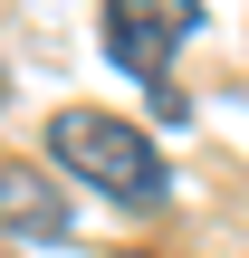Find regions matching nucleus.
Returning a JSON list of instances; mask_svg holds the SVG:
<instances>
[{"label":"nucleus","mask_w":249,"mask_h":258,"mask_svg":"<svg viewBox=\"0 0 249 258\" xmlns=\"http://www.w3.org/2000/svg\"><path fill=\"white\" fill-rule=\"evenodd\" d=\"M0 220L29 230V239H67V201H58L29 163H0Z\"/></svg>","instance_id":"nucleus-3"},{"label":"nucleus","mask_w":249,"mask_h":258,"mask_svg":"<svg viewBox=\"0 0 249 258\" xmlns=\"http://www.w3.org/2000/svg\"><path fill=\"white\" fill-rule=\"evenodd\" d=\"M0 86H10V77H0Z\"/></svg>","instance_id":"nucleus-4"},{"label":"nucleus","mask_w":249,"mask_h":258,"mask_svg":"<svg viewBox=\"0 0 249 258\" xmlns=\"http://www.w3.org/2000/svg\"><path fill=\"white\" fill-rule=\"evenodd\" d=\"M48 163H58L67 182L106 191V201H163V191H173L163 144H154L144 124L106 115V105H58V115H48Z\"/></svg>","instance_id":"nucleus-1"},{"label":"nucleus","mask_w":249,"mask_h":258,"mask_svg":"<svg viewBox=\"0 0 249 258\" xmlns=\"http://www.w3.org/2000/svg\"><path fill=\"white\" fill-rule=\"evenodd\" d=\"M106 57L125 67V77H144L154 96H173L163 86V67H173V48L202 29V0H106Z\"/></svg>","instance_id":"nucleus-2"}]
</instances>
